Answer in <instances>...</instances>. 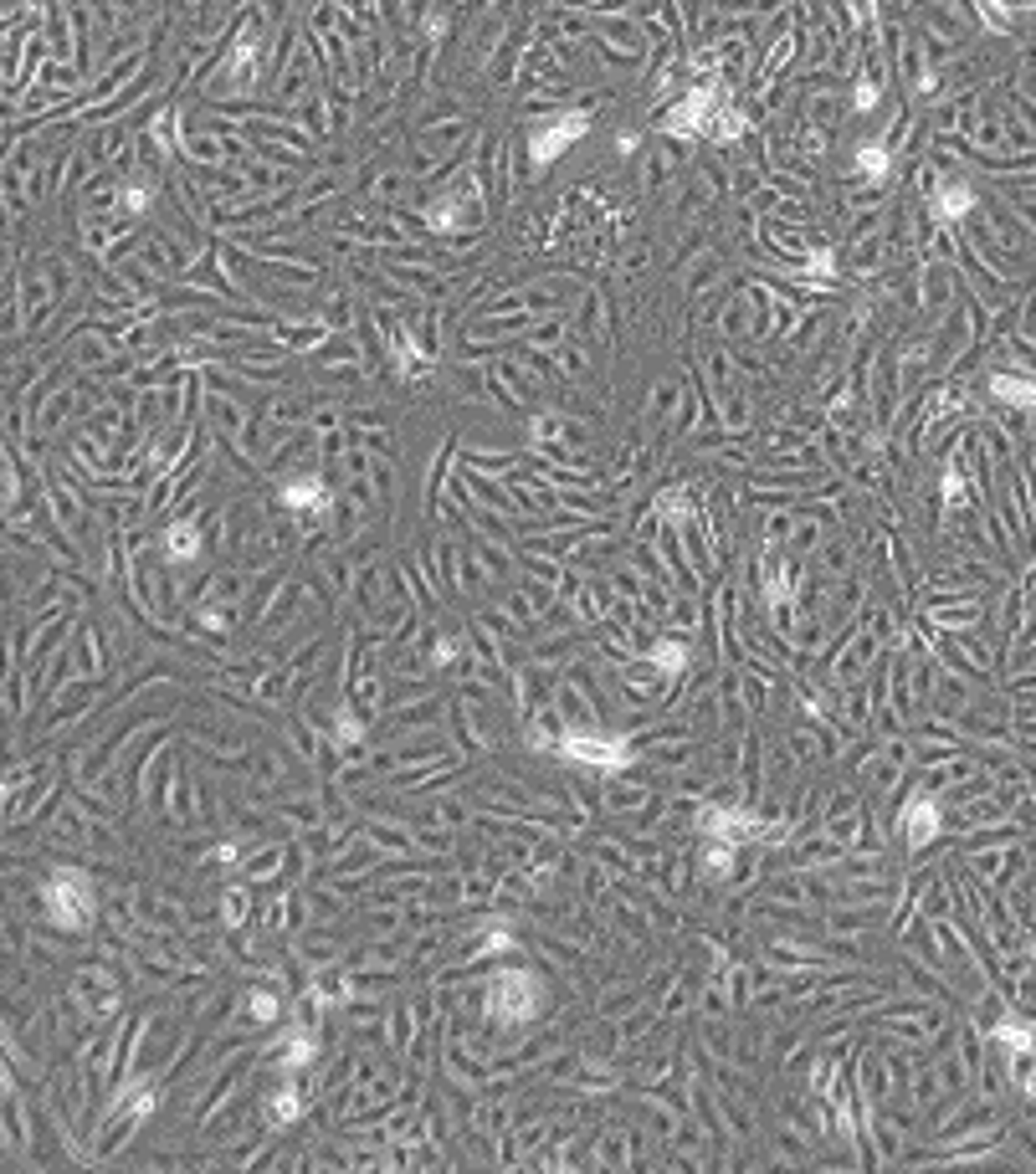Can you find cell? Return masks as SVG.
<instances>
[{"label":"cell","mask_w":1036,"mask_h":1174,"mask_svg":"<svg viewBox=\"0 0 1036 1174\" xmlns=\"http://www.w3.org/2000/svg\"><path fill=\"white\" fill-rule=\"evenodd\" d=\"M41 908H47V924H57L62 933H82L98 913V893L87 882L82 867H57L41 887Z\"/></svg>","instance_id":"obj_1"},{"label":"cell","mask_w":1036,"mask_h":1174,"mask_svg":"<svg viewBox=\"0 0 1036 1174\" xmlns=\"http://www.w3.org/2000/svg\"><path fill=\"white\" fill-rule=\"evenodd\" d=\"M544 1010V979L534 970H503L487 990V1016L498 1025H518V1021H534Z\"/></svg>","instance_id":"obj_2"},{"label":"cell","mask_w":1036,"mask_h":1174,"mask_svg":"<svg viewBox=\"0 0 1036 1174\" xmlns=\"http://www.w3.org/2000/svg\"><path fill=\"white\" fill-rule=\"evenodd\" d=\"M559 754H565L570 764L616 775V769H626L636 760V744H631V739H611V734H565V739H559Z\"/></svg>","instance_id":"obj_3"},{"label":"cell","mask_w":1036,"mask_h":1174,"mask_svg":"<svg viewBox=\"0 0 1036 1174\" xmlns=\"http://www.w3.org/2000/svg\"><path fill=\"white\" fill-rule=\"evenodd\" d=\"M718 103H723L718 87H688V93L662 113V133H668V139H708V124H714Z\"/></svg>","instance_id":"obj_4"},{"label":"cell","mask_w":1036,"mask_h":1174,"mask_svg":"<svg viewBox=\"0 0 1036 1174\" xmlns=\"http://www.w3.org/2000/svg\"><path fill=\"white\" fill-rule=\"evenodd\" d=\"M698 836L703 841H729V846H749V841H765L769 826L760 821L754 810H734V806H708L698 815Z\"/></svg>","instance_id":"obj_5"},{"label":"cell","mask_w":1036,"mask_h":1174,"mask_svg":"<svg viewBox=\"0 0 1036 1174\" xmlns=\"http://www.w3.org/2000/svg\"><path fill=\"white\" fill-rule=\"evenodd\" d=\"M590 133V113H559L550 118V124H539L534 133H529V154H534V165H554L559 154L570 150V144H580Z\"/></svg>","instance_id":"obj_6"},{"label":"cell","mask_w":1036,"mask_h":1174,"mask_svg":"<svg viewBox=\"0 0 1036 1174\" xmlns=\"http://www.w3.org/2000/svg\"><path fill=\"white\" fill-rule=\"evenodd\" d=\"M283 508L293 518H303V524H318V518L334 513V498H329V482L318 478V472H303V478L283 482Z\"/></svg>","instance_id":"obj_7"},{"label":"cell","mask_w":1036,"mask_h":1174,"mask_svg":"<svg viewBox=\"0 0 1036 1174\" xmlns=\"http://www.w3.org/2000/svg\"><path fill=\"white\" fill-rule=\"evenodd\" d=\"M939 831H944V810L934 795H913L903 806V841H908V852H924L929 841H939Z\"/></svg>","instance_id":"obj_8"},{"label":"cell","mask_w":1036,"mask_h":1174,"mask_svg":"<svg viewBox=\"0 0 1036 1174\" xmlns=\"http://www.w3.org/2000/svg\"><path fill=\"white\" fill-rule=\"evenodd\" d=\"M990 395L1005 400V406H1021V411H1036V380L1026 375H990Z\"/></svg>","instance_id":"obj_9"},{"label":"cell","mask_w":1036,"mask_h":1174,"mask_svg":"<svg viewBox=\"0 0 1036 1174\" xmlns=\"http://www.w3.org/2000/svg\"><path fill=\"white\" fill-rule=\"evenodd\" d=\"M934 211H939V221H965V216L975 211V185H965V180H954V185H939V196H934Z\"/></svg>","instance_id":"obj_10"},{"label":"cell","mask_w":1036,"mask_h":1174,"mask_svg":"<svg viewBox=\"0 0 1036 1174\" xmlns=\"http://www.w3.org/2000/svg\"><path fill=\"white\" fill-rule=\"evenodd\" d=\"M200 554V528L196 524H170L165 528V559L170 564H185Z\"/></svg>","instance_id":"obj_11"},{"label":"cell","mask_w":1036,"mask_h":1174,"mask_svg":"<svg viewBox=\"0 0 1036 1174\" xmlns=\"http://www.w3.org/2000/svg\"><path fill=\"white\" fill-rule=\"evenodd\" d=\"M734 857H739V846H729V841H708V852H703V877H708V882H729V877H734Z\"/></svg>","instance_id":"obj_12"},{"label":"cell","mask_w":1036,"mask_h":1174,"mask_svg":"<svg viewBox=\"0 0 1036 1174\" xmlns=\"http://www.w3.org/2000/svg\"><path fill=\"white\" fill-rule=\"evenodd\" d=\"M739 133H744V113L729 108V98H723L718 113H714V124H708V139H714V144H734Z\"/></svg>","instance_id":"obj_13"},{"label":"cell","mask_w":1036,"mask_h":1174,"mask_svg":"<svg viewBox=\"0 0 1036 1174\" xmlns=\"http://www.w3.org/2000/svg\"><path fill=\"white\" fill-rule=\"evenodd\" d=\"M652 667L662 677H683L688 672V646L683 642H657L652 646Z\"/></svg>","instance_id":"obj_14"},{"label":"cell","mask_w":1036,"mask_h":1174,"mask_svg":"<svg viewBox=\"0 0 1036 1174\" xmlns=\"http://www.w3.org/2000/svg\"><path fill=\"white\" fill-rule=\"evenodd\" d=\"M857 170H862L872 185H883V180H887V170H893V159H887L883 144H857Z\"/></svg>","instance_id":"obj_15"},{"label":"cell","mask_w":1036,"mask_h":1174,"mask_svg":"<svg viewBox=\"0 0 1036 1174\" xmlns=\"http://www.w3.org/2000/svg\"><path fill=\"white\" fill-rule=\"evenodd\" d=\"M298 1118H303V1097H298V1088L288 1082V1088L272 1092V1123L283 1128V1123H298Z\"/></svg>","instance_id":"obj_16"},{"label":"cell","mask_w":1036,"mask_h":1174,"mask_svg":"<svg viewBox=\"0 0 1036 1174\" xmlns=\"http://www.w3.org/2000/svg\"><path fill=\"white\" fill-rule=\"evenodd\" d=\"M314 1057H318L314 1036H288V1042H283V1067H288V1072H298V1067H308Z\"/></svg>","instance_id":"obj_17"},{"label":"cell","mask_w":1036,"mask_h":1174,"mask_svg":"<svg viewBox=\"0 0 1036 1174\" xmlns=\"http://www.w3.org/2000/svg\"><path fill=\"white\" fill-rule=\"evenodd\" d=\"M426 226H432V231H452V226H462V211H457V200H436L432 211H426Z\"/></svg>","instance_id":"obj_18"},{"label":"cell","mask_w":1036,"mask_h":1174,"mask_svg":"<svg viewBox=\"0 0 1036 1174\" xmlns=\"http://www.w3.org/2000/svg\"><path fill=\"white\" fill-rule=\"evenodd\" d=\"M247 1010H251V1016H257V1021H277V995L257 990V995H251V1000H247Z\"/></svg>","instance_id":"obj_19"},{"label":"cell","mask_w":1036,"mask_h":1174,"mask_svg":"<svg viewBox=\"0 0 1036 1174\" xmlns=\"http://www.w3.org/2000/svg\"><path fill=\"white\" fill-rule=\"evenodd\" d=\"M944 498H950L954 508H959V503H965V478H959V467H950V472H944Z\"/></svg>","instance_id":"obj_20"},{"label":"cell","mask_w":1036,"mask_h":1174,"mask_svg":"<svg viewBox=\"0 0 1036 1174\" xmlns=\"http://www.w3.org/2000/svg\"><path fill=\"white\" fill-rule=\"evenodd\" d=\"M150 196H154V190H150V185H129V190H124V205H129V211H134V216H139V211H144V205H150Z\"/></svg>","instance_id":"obj_21"},{"label":"cell","mask_w":1036,"mask_h":1174,"mask_svg":"<svg viewBox=\"0 0 1036 1174\" xmlns=\"http://www.w3.org/2000/svg\"><path fill=\"white\" fill-rule=\"evenodd\" d=\"M765 596H769V605H786V600H790V579H780V575H775V579H769V590H765Z\"/></svg>","instance_id":"obj_22"},{"label":"cell","mask_w":1036,"mask_h":1174,"mask_svg":"<svg viewBox=\"0 0 1036 1174\" xmlns=\"http://www.w3.org/2000/svg\"><path fill=\"white\" fill-rule=\"evenodd\" d=\"M852 103H857V113L878 108V87H857V93H852Z\"/></svg>","instance_id":"obj_23"},{"label":"cell","mask_w":1036,"mask_h":1174,"mask_svg":"<svg viewBox=\"0 0 1036 1174\" xmlns=\"http://www.w3.org/2000/svg\"><path fill=\"white\" fill-rule=\"evenodd\" d=\"M811 272L832 277V272H836V257H832V251H816V257H811Z\"/></svg>","instance_id":"obj_24"},{"label":"cell","mask_w":1036,"mask_h":1174,"mask_svg":"<svg viewBox=\"0 0 1036 1174\" xmlns=\"http://www.w3.org/2000/svg\"><path fill=\"white\" fill-rule=\"evenodd\" d=\"M242 924V898H226V928Z\"/></svg>","instance_id":"obj_25"}]
</instances>
